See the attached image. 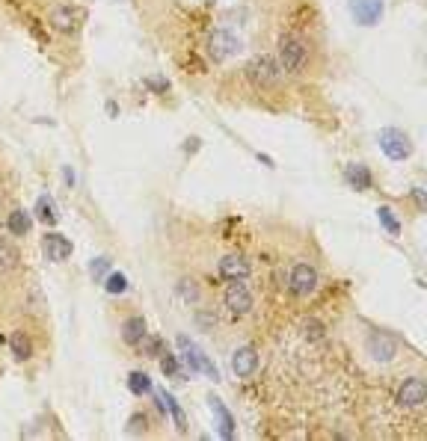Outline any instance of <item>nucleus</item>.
I'll return each instance as SVG.
<instances>
[{
    "instance_id": "19",
    "label": "nucleus",
    "mask_w": 427,
    "mask_h": 441,
    "mask_svg": "<svg viewBox=\"0 0 427 441\" xmlns=\"http://www.w3.org/2000/svg\"><path fill=\"white\" fill-rule=\"evenodd\" d=\"M157 403H160V409H167V412L172 415L175 427L184 432V430H187V420H184V412H181V406H178V403H175V397H172V394H167V391H160V394H157Z\"/></svg>"
},
{
    "instance_id": "27",
    "label": "nucleus",
    "mask_w": 427,
    "mask_h": 441,
    "mask_svg": "<svg viewBox=\"0 0 427 441\" xmlns=\"http://www.w3.org/2000/svg\"><path fill=\"white\" fill-rule=\"evenodd\" d=\"M178 297H181L184 302H199V287H196L193 279H181L178 282Z\"/></svg>"
},
{
    "instance_id": "28",
    "label": "nucleus",
    "mask_w": 427,
    "mask_h": 441,
    "mask_svg": "<svg viewBox=\"0 0 427 441\" xmlns=\"http://www.w3.org/2000/svg\"><path fill=\"white\" fill-rule=\"evenodd\" d=\"M160 371H164L167 376H175L178 373V358L172 353H160Z\"/></svg>"
},
{
    "instance_id": "7",
    "label": "nucleus",
    "mask_w": 427,
    "mask_h": 441,
    "mask_svg": "<svg viewBox=\"0 0 427 441\" xmlns=\"http://www.w3.org/2000/svg\"><path fill=\"white\" fill-rule=\"evenodd\" d=\"M398 406L401 409H418V406H424V400H427V385H424V379L421 376H409V379H404V385L398 388Z\"/></svg>"
},
{
    "instance_id": "10",
    "label": "nucleus",
    "mask_w": 427,
    "mask_h": 441,
    "mask_svg": "<svg viewBox=\"0 0 427 441\" xmlns=\"http://www.w3.org/2000/svg\"><path fill=\"white\" fill-rule=\"evenodd\" d=\"M365 350H368V356L374 361H391V358H395V353H398V341L389 338L386 332H374L365 341Z\"/></svg>"
},
{
    "instance_id": "12",
    "label": "nucleus",
    "mask_w": 427,
    "mask_h": 441,
    "mask_svg": "<svg viewBox=\"0 0 427 441\" xmlns=\"http://www.w3.org/2000/svg\"><path fill=\"white\" fill-rule=\"evenodd\" d=\"M231 371H235V376L241 379H249L255 371H258V350L255 346H241V350H235V356H231Z\"/></svg>"
},
{
    "instance_id": "21",
    "label": "nucleus",
    "mask_w": 427,
    "mask_h": 441,
    "mask_svg": "<svg viewBox=\"0 0 427 441\" xmlns=\"http://www.w3.org/2000/svg\"><path fill=\"white\" fill-rule=\"evenodd\" d=\"M15 267H18V249L0 237V272H9Z\"/></svg>"
},
{
    "instance_id": "22",
    "label": "nucleus",
    "mask_w": 427,
    "mask_h": 441,
    "mask_svg": "<svg viewBox=\"0 0 427 441\" xmlns=\"http://www.w3.org/2000/svg\"><path fill=\"white\" fill-rule=\"evenodd\" d=\"M9 346H12V356H15L18 361H27L30 353H33V346H30V341H27L24 332H15V335L9 338Z\"/></svg>"
},
{
    "instance_id": "9",
    "label": "nucleus",
    "mask_w": 427,
    "mask_h": 441,
    "mask_svg": "<svg viewBox=\"0 0 427 441\" xmlns=\"http://www.w3.org/2000/svg\"><path fill=\"white\" fill-rule=\"evenodd\" d=\"M235 51H238V39H235V36H231L228 30H214V33H211V39H208V53H211L214 63L228 60Z\"/></svg>"
},
{
    "instance_id": "11",
    "label": "nucleus",
    "mask_w": 427,
    "mask_h": 441,
    "mask_svg": "<svg viewBox=\"0 0 427 441\" xmlns=\"http://www.w3.org/2000/svg\"><path fill=\"white\" fill-rule=\"evenodd\" d=\"M350 15L356 18V24L374 27L383 18V0H350Z\"/></svg>"
},
{
    "instance_id": "26",
    "label": "nucleus",
    "mask_w": 427,
    "mask_h": 441,
    "mask_svg": "<svg viewBox=\"0 0 427 441\" xmlns=\"http://www.w3.org/2000/svg\"><path fill=\"white\" fill-rule=\"evenodd\" d=\"M377 216H380V223L386 225V231L389 234H401V223H398V219H395V211H391V208H377Z\"/></svg>"
},
{
    "instance_id": "6",
    "label": "nucleus",
    "mask_w": 427,
    "mask_h": 441,
    "mask_svg": "<svg viewBox=\"0 0 427 441\" xmlns=\"http://www.w3.org/2000/svg\"><path fill=\"white\" fill-rule=\"evenodd\" d=\"M288 287H291V293H297V297H309V293H315V287H317V270L306 261L294 264V270L288 275Z\"/></svg>"
},
{
    "instance_id": "33",
    "label": "nucleus",
    "mask_w": 427,
    "mask_h": 441,
    "mask_svg": "<svg viewBox=\"0 0 427 441\" xmlns=\"http://www.w3.org/2000/svg\"><path fill=\"white\" fill-rule=\"evenodd\" d=\"M146 83H149L154 92H167V80H154V78H152V80H146Z\"/></svg>"
},
{
    "instance_id": "18",
    "label": "nucleus",
    "mask_w": 427,
    "mask_h": 441,
    "mask_svg": "<svg viewBox=\"0 0 427 441\" xmlns=\"http://www.w3.org/2000/svg\"><path fill=\"white\" fill-rule=\"evenodd\" d=\"M36 216H39V223H45V225H57L60 213H57V205H53L51 196H39V198H36Z\"/></svg>"
},
{
    "instance_id": "2",
    "label": "nucleus",
    "mask_w": 427,
    "mask_h": 441,
    "mask_svg": "<svg viewBox=\"0 0 427 441\" xmlns=\"http://www.w3.org/2000/svg\"><path fill=\"white\" fill-rule=\"evenodd\" d=\"M246 78L253 86L258 89H267V86H276L279 78H282V68L276 63V57H270V53H258V57H253L246 63Z\"/></svg>"
},
{
    "instance_id": "4",
    "label": "nucleus",
    "mask_w": 427,
    "mask_h": 441,
    "mask_svg": "<svg viewBox=\"0 0 427 441\" xmlns=\"http://www.w3.org/2000/svg\"><path fill=\"white\" fill-rule=\"evenodd\" d=\"M178 346H181V353H184V361H187V367H190V371L193 373H208L214 382H217L220 379V371H217V364H214L202 350H199V346H196L190 338H178Z\"/></svg>"
},
{
    "instance_id": "16",
    "label": "nucleus",
    "mask_w": 427,
    "mask_h": 441,
    "mask_svg": "<svg viewBox=\"0 0 427 441\" xmlns=\"http://www.w3.org/2000/svg\"><path fill=\"white\" fill-rule=\"evenodd\" d=\"M208 403H211L214 415H217V427H220V435H223L226 441H231V438H235V418H231V412H228V409L223 406V400L211 397Z\"/></svg>"
},
{
    "instance_id": "30",
    "label": "nucleus",
    "mask_w": 427,
    "mask_h": 441,
    "mask_svg": "<svg viewBox=\"0 0 427 441\" xmlns=\"http://www.w3.org/2000/svg\"><path fill=\"white\" fill-rule=\"evenodd\" d=\"M128 432H131V435H139V432H146V418L134 415V418L128 420Z\"/></svg>"
},
{
    "instance_id": "31",
    "label": "nucleus",
    "mask_w": 427,
    "mask_h": 441,
    "mask_svg": "<svg viewBox=\"0 0 427 441\" xmlns=\"http://www.w3.org/2000/svg\"><path fill=\"white\" fill-rule=\"evenodd\" d=\"M306 335H309L312 341H320V338H324V329H320L317 320H309V323H306Z\"/></svg>"
},
{
    "instance_id": "8",
    "label": "nucleus",
    "mask_w": 427,
    "mask_h": 441,
    "mask_svg": "<svg viewBox=\"0 0 427 441\" xmlns=\"http://www.w3.org/2000/svg\"><path fill=\"white\" fill-rule=\"evenodd\" d=\"M42 252H45L48 261L63 264V261L71 258V240H68V237H63V234H57V231H48L42 237Z\"/></svg>"
},
{
    "instance_id": "5",
    "label": "nucleus",
    "mask_w": 427,
    "mask_h": 441,
    "mask_svg": "<svg viewBox=\"0 0 427 441\" xmlns=\"http://www.w3.org/2000/svg\"><path fill=\"white\" fill-rule=\"evenodd\" d=\"M223 302H226V308H228V314L231 317H243V314H249L253 311V290H249L243 282H231L228 287H226V297H223Z\"/></svg>"
},
{
    "instance_id": "13",
    "label": "nucleus",
    "mask_w": 427,
    "mask_h": 441,
    "mask_svg": "<svg viewBox=\"0 0 427 441\" xmlns=\"http://www.w3.org/2000/svg\"><path fill=\"white\" fill-rule=\"evenodd\" d=\"M249 272H253V267H249V261L243 255H226L220 261V275L226 282H246Z\"/></svg>"
},
{
    "instance_id": "23",
    "label": "nucleus",
    "mask_w": 427,
    "mask_h": 441,
    "mask_svg": "<svg viewBox=\"0 0 427 441\" xmlns=\"http://www.w3.org/2000/svg\"><path fill=\"white\" fill-rule=\"evenodd\" d=\"M128 388H131V394L142 397V394H149V391H152V379H149L146 373H139V371H134V373L128 376Z\"/></svg>"
},
{
    "instance_id": "24",
    "label": "nucleus",
    "mask_w": 427,
    "mask_h": 441,
    "mask_svg": "<svg viewBox=\"0 0 427 441\" xmlns=\"http://www.w3.org/2000/svg\"><path fill=\"white\" fill-rule=\"evenodd\" d=\"M137 346L142 350V356H149V358H160V353H164V344H160V338H154L149 332H146V338H142Z\"/></svg>"
},
{
    "instance_id": "32",
    "label": "nucleus",
    "mask_w": 427,
    "mask_h": 441,
    "mask_svg": "<svg viewBox=\"0 0 427 441\" xmlns=\"http://www.w3.org/2000/svg\"><path fill=\"white\" fill-rule=\"evenodd\" d=\"M413 198H416L418 211H424V190H421V187H416V190H413Z\"/></svg>"
},
{
    "instance_id": "3",
    "label": "nucleus",
    "mask_w": 427,
    "mask_h": 441,
    "mask_svg": "<svg viewBox=\"0 0 427 441\" xmlns=\"http://www.w3.org/2000/svg\"><path fill=\"white\" fill-rule=\"evenodd\" d=\"M380 149L389 160H406L409 154H413V142H409V137L404 131H398V127H383L380 131Z\"/></svg>"
},
{
    "instance_id": "29",
    "label": "nucleus",
    "mask_w": 427,
    "mask_h": 441,
    "mask_svg": "<svg viewBox=\"0 0 427 441\" xmlns=\"http://www.w3.org/2000/svg\"><path fill=\"white\" fill-rule=\"evenodd\" d=\"M107 270H110V261L107 258H95L93 264H89V275H93V279H104Z\"/></svg>"
},
{
    "instance_id": "17",
    "label": "nucleus",
    "mask_w": 427,
    "mask_h": 441,
    "mask_svg": "<svg viewBox=\"0 0 427 441\" xmlns=\"http://www.w3.org/2000/svg\"><path fill=\"white\" fill-rule=\"evenodd\" d=\"M142 338H146V320L142 317H128L122 323V341L128 346H137Z\"/></svg>"
},
{
    "instance_id": "25",
    "label": "nucleus",
    "mask_w": 427,
    "mask_h": 441,
    "mask_svg": "<svg viewBox=\"0 0 427 441\" xmlns=\"http://www.w3.org/2000/svg\"><path fill=\"white\" fill-rule=\"evenodd\" d=\"M104 287H107V293H113V297H119V293H125L128 290V279H125L122 272H110L104 279Z\"/></svg>"
},
{
    "instance_id": "1",
    "label": "nucleus",
    "mask_w": 427,
    "mask_h": 441,
    "mask_svg": "<svg viewBox=\"0 0 427 441\" xmlns=\"http://www.w3.org/2000/svg\"><path fill=\"white\" fill-rule=\"evenodd\" d=\"M276 63L282 71L297 75V71H302L309 63V45L302 42L297 33H282L276 42Z\"/></svg>"
},
{
    "instance_id": "20",
    "label": "nucleus",
    "mask_w": 427,
    "mask_h": 441,
    "mask_svg": "<svg viewBox=\"0 0 427 441\" xmlns=\"http://www.w3.org/2000/svg\"><path fill=\"white\" fill-rule=\"evenodd\" d=\"M6 225H9V231H12L15 237H24V234H30V228H33V219H30V213H24V211H12L9 219H6Z\"/></svg>"
},
{
    "instance_id": "14",
    "label": "nucleus",
    "mask_w": 427,
    "mask_h": 441,
    "mask_svg": "<svg viewBox=\"0 0 427 441\" xmlns=\"http://www.w3.org/2000/svg\"><path fill=\"white\" fill-rule=\"evenodd\" d=\"M80 18H83V15H80V9L57 6V9L51 12V24H53V30H60V33H75Z\"/></svg>"
},
{
    "instance_id": "15",
    "label": "nucleus",
    "mask_w": 427,
    "mask_h": 441,
    "mask_svg": "<svg viewBox=\"0 0 427 441\" xmlns=\"http://www.w3.org/2000/svg\"><path fill=\"white\" fill-rule=\"evenodd\" d=\"M344 184L362 193V190H371L374 178H371L368 166H362V163H350V166H344Z\"/></svg>"
}]
</instances>
